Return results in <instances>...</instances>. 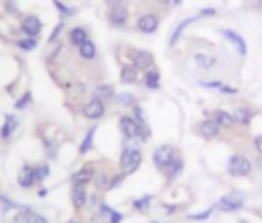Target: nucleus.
<instances>
[{
  "instance_id": "39448f33",
  "label": "nucleus",
  "mask_w": 262,
  "mask_h": 223,
  "mask_svg": "<svg viewBox=\"0 0 262 223\" xmlns=\"http://www.w3.org/2000/svg\"><path fill=\"white\" fill-rule=\"evenodd\" d=\"M242 207H244V199H242V195H240V193H232V195L223 197V199L219 201V205H217V209H219V211H223V213L240 211Z\"/></svg>"
},
{
  "instance_id": "cd10ccee",
  "label": "nucleus",
  "mask_w": 262,
  "mask_h": 223,
  "mask_svg": "<svg viewBox=\"0 0 262 223\" xmlns=\"http://www.w3.org/2000/svg\"><path fill=\"white\" fill-rule=\"evenodd\" d=\"M35 176H37V182H43L49 176V166L47 164H37L35 166Z\"/></svg>"
},
{
  "instance_id": "20e7f679",
  "label": "nucleus",
  "mask_w": 262,
  "mask_h": 223,
  "mask_svg": "<svg viewBox=\"0 0 262 223\" xmlns=\"http://www.w3.org/2000/svg\"><path fill=\"white\" fill-rule=\"evenodd\" d=\"M41 29H43V23L37 15H27L21 23V31L25 37H37L41 33Z\"/></svg>"
},
{
  "instance_id": "9d476101",
  "label": "nucleus",
  "mask_w": 262,
  "mask_h": 223,
  "mask_svg": "<svg viewBox=\"0 0 262 223\" xmlns=\"http://www.w3.org/2000/svg\"><path fill=\"white\" fill-rule=\"evenodd\" d=\"M158 17L156 15H143V17H139L137 19V29L141 31V33H154L156 29H158Z\"/></svg>"
},
{
  "instance_id": "f03ea898",
  "label": "nucleus",
  "mask_w": 262,
  "mask_h": 223,
  "mask_svg": "<svg viewBox=\"0 0 262 223\" xmlns=\"http://www.w3.org/2000/svg\"><path fill=\"white\" fill-rule=\"evenodd\" d=\"M228 172H230L232 176H248V174L252 172V164H250V160H248V158H244V156L236 154V156H232V158H230Z\"/></svg>"
},
{
  "instance_id": "393cba45",
  "label": "nucleus",
  "mask_w": 262,
  "mask_h": 223,
  "mask_svg": "<svg viewBox=\"0 0 262 223\" xmlns=\"http://www.w3.org/2000/svg\"><path fill=\"white\" fill-rule=\"evenodd\" d=\"M15 45L23 51H33L37 47V37H21V39L15 41Z\"/></svg>"
},
{
  "instance_id": "a19ab883",
  "label": "nucleus",
  "mask_w": 262,
  "mask_h": 223,
  "mask_svg": "<svg viewBox=\"0 0 262 223\" xmlns=\"http://www.w3.org/2000/svg\"><path fill=\"white\" fill-rule=\"evenodd\" d=\"M219 90H221V92H223V94H236V92H238V90H236V88H234V86H221V88H219Z\"/></svg>"
},
{
  "instance_id": "5701e85b",
  "label": "nucleus",
  "mask_w": 262,
  "mask_h": 223,
  "mask_svg": "<svg viewBox=\"0 0 262 223\" xmlns=\"http://www.w3.org/2000/svg\"><path fill=\"white\" fill-rule=\"evenodd\" d=\"M213 119H215V121L219 123V127H230V125H234V123H236L234 115L226 113V110H215V115H213Z\"/></svg>"
},
{
  "instance_id": "a18cd8bd",
  "label": "nucleus",
  "mask_w": 262,
  "mask_h": 223,
  "mask_svg": "<svg viewBox=\"0 0 262 223\" xmlns=\"http://www.w3.org/2000/svg\"><path fill=\"white\" fill-rule=\"evenodd\" d=\"M70 223H78V221H74V219H72V221H70Z\"/></svg>"
},
{
  "instance_id": "2f4dec72",
  "label": "nucleus",
  "mask_w": 262,
  "mask_h": 223,
  "mask_svg": "<svg viewBox=\"0 0 262 223\" xmlns=\"http://www.w3.org/2000/svg\"><path fill=\"white\" fill-rule=\"evenodd\" d=\"M29 104H31V92H25V94H23V96H21V98H19V100L15 102V106H17L19 110H23V108H27Z\"/></svg>"
},
{
  "instance_id": "7c9ffc66",
  "label": "nucleus",
  "mask_w": 262,
  "mask_h": 223,
  "mask_svg": "<svg viewBox=\"0 0 262 223\" xmlns=\"http://www.w3.org/2000/svg\"><path fill=\"white\" fill-rule=\"evenodd\" d=\"M191 21H193V19H186V21H182V23H180V25H178V27L174 29V33H172V39H170V45H174V43L178 41V35H180L182 31H184V27H186V25H189Z\"/></svg>"
},
{
  "instance_id": "2eb2a0df",
  "label": "nucleus",
  "mask_w": 262,
  "mask_h": 223,
  "mask_svg": "<svg viewBox=\"0 0 262 223\" xmlns=\"http://www.w3.org/2000/svg\"><path fill=\"white\" fill-rule=\"evenodd\" d=\"M133 55H135V64L133 66H137L139 70H149L154 66L152 53H147V51H135Z\"/></svg>"
},
{
  "instance_id": "a211bd4d",
  "label": "nucleus",
  "mask_w": 262,
  "mask_h": 223,
  "mask_svg": "<svg viewBox=\"0 0 262 223\" xmlns=\"http://www.w3.org/2000/svg\"><path fill=\"white\" fill-rule=\"evenodd\" d=\"M68 39H70V43H72V45L80 47V45H82V43L88 39V33H86V29H82V27H74V29L70 31Z\"/></svg>"
},
{
  "instance_id": "412c9836",
  "label": "nucleus",
  "mask_w": 262,
  "mask_h": 223,
  "mask_svg": "<svg viewBox=\"0 0 262 223\" xmlns=\"http://www.w3.org/2000/svg\"><path fill=\"white\" fill-rule=\"evenodd\" d=\"M223 33V37H228L236 47H238V51H240V55H246V43H244V39L238 35V33H234V31H228V29H223L221 31Z\"/></svg>"
},
{
  "instance_id": "6ab92c4d",
  "label": "nucleus",
  "mask_w": 262,
  "mask_h": 223,
  "mask_svg": "<svg viewBox=\"0 0 262 223\" xmlns=\"http://www.w3.org/2000/svg\"><path fill=\"white\" fill-rule=\"evenodd\" d=\"M145 86L156 90V88H160V72L156 70V68H149L145 70Z\"/></svg>"
},
{
  "instance_id": "a878e982",
  "label": "nucleus",
  "mask_w": 262,
  "mask_h": 223,
  "mask_svg": "<svg viewBox=\"0 0 262 223\" xmlns=\"http://www.w3.org/2000/svg\"><path fill=\"white\" fill-rule=\"evenodd\" d=\"M250 110L248 108H244V106H240L238 110H236V113H234V119L238 121V123H242V125H248L250 123Z\"/></svg>"
},
{
  "instance_id": "0eeeda50",
  "label": "nucleus",
  "mask_w": 262,
  "mask_h": 223,
  "mask_svg": "<svg viewBox=\"0 0 262 223\" xmlns=\"http://www.w3.org/2000/svg\"><path fill=\"white\" fill-rule=\"evenodd\" d=\"M119 127H121V133H123L127 139H135V137H139L141 123H137L133 117H121V119H119Z\"/></svg>"
},
{
  "instance_id": "6e6552de",
  "label": "nucleus",
  "mask_w": 262,
  "mask_h": 223,
  "mask_svg": "<svg viewBox=\"0 0 262 223\" xmlns=\"http://www.w3.org/2000/svg\"><path fill=\"white\" fill-rule=\"evenodd\" d=\"M19 187L21 189H31L33 184H37V176H35V166L31 164H25L21 172H19V178H17Z\"/></svg>"
},
{
  "instance_id": "c85d7f7f",
  "label": "nucleus",
  "mask_w": 262,
  "mask_h": 223,
  "mask_svg": "<svg viewBox=\"0 0 262 223\" xmlns=\"http://www.w3.org/2000/svg\"><path fill=\"white\" fill-rule=\"evenodd\" d=\"M115 100H117L119 106H131L135 102V98L131 94H127V92L125 94H115Z\"/></svg>"
},
{
  "instance_id": "ddd939ff",
  "label": "nucleus",
  "mask_w": 262,
  "mask_h": 223,
  "mask_svg": "<svg viewBox=\"0 0 262 223\" xmlns=\"http://www.w3.org/2000/svg\"><path fill=\"white\" fill-rule=\"evenodd\" d=\"M199 133H201L203 137H207V139H213V137L219 133V123H217L215 119H207V121H203V123L199 125Z\"/></svg>"
},
{
  "instance_id": "49530a36",
  "label": "nucleus",
  "mask_w": 262,
  "mask_h": 223,
  "mask_svg": "<svg viewBox=\"0 0 262 223\" xmlns=\"http://www.w3.org/2000/svg\"><path fill=\"white\" fill-rule=\"evenodd\" d=\"M160 3H166V0H160Z\"/></svg>"
},
{
  "instance_id": "4be33fe9",
  "label": "nucleus",
  "mask_w": 262,
  "mask_h": 223,
  "mask_svg": "<svg viewBox=\"0 0 262 223\" xmlns=\"http://www.w3.org/2000/svg\"><path fill=\"white\" fill-rule=\"evenodd\" d=\"M94 96L104 102V100H111V98L115 96V90H113L109 84H98L96 90H94Z\"/></svg>"
},
{
  "instance_id": "c9c22d12",
  "label": "nucleus",
  "mask_w": 262,
  "mask_h": 223,
  "mask_svg": "<svg viewBox=\"0 0 262 223\" xmlns=\"http://www.w3.org/2000/svg\"><path fill=\"white\" fill-rule=\"evenodd\" d=\"M211 213H213V207H211V209H207L205 213H199V215H191V219H193V221H205V219H207L209 215H211Z\"/></svg>"
},
{
  "instance_id": "bb28decb",
  "label": "nucleus",
  "mask_w": 262,
  "mask_h": 223,
  "mask_svg": "<svg viewBox=\"0 0 262 223\" xmlns=\"http://www.w3.org/2000/svg\"><path fill=\"white\" fill-rule=\"evenodd\" d=\"M94 133H96V129H94V127H92V129H88V133H86L84 141L80 143V154L90 152V147H92V139H94Z\"/></svg>"
},
{
  "instance_id": "c03bdc74",
  "label": "nucleus",
  "mask_w": 262,
  "mask_h": 223,
  "mask_svg": "<svg viewBox=\"0 0 262 223\" xmlns=\"http://www.w3.org/2000/svg\"><path fill=\"white\" fill-rule=\"evenodd\" d=\"M109 3H111V5H113V7H119V5H121V3H123V0H109Z\"/></svg>"
},
{
  "instance_id": "7ed1b4c3",
  "label": "nucleus",
  "mask_w": 262,
  "mask_h": 223,
  "mask_svg": "<svg viewBox=\"0 0 262 223\" xmlns=\"http://www.w3.org/2000/svg\"><path fill=\"white\" fill-rule=\"evenodd\" d=\"M176 158V150L172 145H160L158 150L154 152V164L158 166L160 170H166L168 168V164Z\"/></svg>"
},
{
  "instance_id": "473e14b6",
  "label": "nucleus",
  "mask_w": 262,
  "mask_h": 223,
  "mask_svg": "<svg viewBox=\"0 0 262 223\" xmlns=\"http://www.w3.org/2000/svg\"><path fill=\"white\" fill-rule=\"evenodd\" d=\"M149 203H152V197H141L139 201H135V203H133V209H137V211H145V209L149 207Z\"/></svg>"
},
{
  "instance_id": "e433bc0d",
  "label": "nucleus",
  "mask_w": 262,
  "mask_h": 223,
  "mask_svg": "<svg viewBox=\"0 0 262 223\" xmlns=\"http://www.w3.org/2000/svg\"><path fill=\"white\" fill-rule=\"evenodd\" d=\"M45 147H47V156H49V158H56V156H58V152H56V145L51 143L49 139H45Z\"/></svg>"
},
{
  "instance_id": "4468645a",
  "label": "nucleus",
  "mask_w": 262,
  "mask_h": 223,
  "mask_svg": "<svg viewBox=\"0 0 262 223\" xmlns=\"http://www.w3.org/2000/svg\"><path fill=\"white\" fill-rule=\"evenodd\" d=\"M86 199H88L86 189L80 187V184H72V205H74V209H82L86 205Z\"/></svg>"
},
{
  "instance_id": "f8f14e48",
  "label": "nucleus",
  "mask_w": 262,
  "mask_h": 223,
  "mask_svg": "<svg viewBox=\"0 0 262 223\" xmlns=\"http://www.w3.org/2000/svg\"><path fill=\"white\" fill-rule=\"evenodd\" d=\"M127 19H129V13H127V9H125L123 5H119V7H113V9H111L109 21H111L115 27H123V25L127 23Z\"/></svg>"
},
{
  "instance_id": "de8ad7c7",
  "label": "nucleus",
  "mask_w": 262,
  "mask_h": 223,
  "mask_svg": "<svg viewBox=\"0 0 262 223\" xmlns=\"http://www.w3.org/2000/svg\"><path fill=\"white\" fill-rule=\"evenodd\" d=\"M240 223H246V221H240Z\"/></svg>"
},
{
  "instance_id": "4c0bfd02",
  "label": "nucleus",
  "mask_w": 262,
  "mask_h": 223,
  "mask_svg": "<svg viewBox=\"0 0 262 223\" xmlns=\"http://www.w3.org/2000/svg\"><path fill=\"white\" fill-rule=\"evenodd\" d=\"M31 223H49V221H47L43 215H37V213L31 211Z\"/></svg>"
},
{
  "instance_id": "58836bf2",
  "label": "nucleus",
  "mask_w": 262,
  "mask_h": 223,
  "mask_svg": "<svg viewBox=\"0 0 262 223\" xmlns=\"http://www.w3.org/2000/svg\"><path fill=\"white\" fill-rule=\"evenodd\" d=\"M123 176H125V174H119V176H115V178H111V182H109V189H117V187L121 184V180H123Z\"/></svg>"
},
{
  "instance_id": "423d86ee",
  "label": "nucleus",
  "mask_w": 262,
  "mask_h": 223,
  "mask_svg": "<svg viewBox=\"0 0 262 223\" xmlns=\"http://www.w3.org/2000/svg\"><path fill=\"white\" fill-rule=\"evenodd\" d=\"M82 113H84V117H86V119L96 121V119H100V117L104 115V102H102V100H98V98L94 96L92 100H88V102L84 104Z\"/></svg>"
},
{
  "instance_id": "f704fd0d",
  "label": "nucleus",
  "mask_w": 262,
  "mask_h": 223,
  "mask_svg": "<svg viewBox=\"0 0 262 223\" xmlns=\"http://www.w3.org/2000/svg\"><path fill=\"white\" fill-rule=\"evenodd\" d=\"M62 29H64V23H58V27L54 29V33L49 35V43H56V39L60 37V33H62Z\"/></svg>"
},
{
  "instance_id": "f257e3e1",
  "label": "nucleus",
  "mask_w": 262,
  "mask_h": 223,
  "mask_svg": "<svg viewBox=\"0 0 262 223\" xmlns=\"http://www.w3.org/2000/svg\"><path fill=\"white\" fill-rule=\"evenodd\" d=\"M121 170L123 174H129V172H135L141 164V152L137 147H125L123 154H121Z\"/></svg>"
},
{
  "instance_id": "72a5a7b5",
  "label": "nucleus",
  "mask_w": 262,
  "mask_h": 223,
  "mask_svg": "<svg viewBox=\"0 0 262 223\" xmlns=\"http://www.w3.org/2000/svg\"><path fill=\"white\" fill-rule=\"evenodd\" d=\"M54 5H56V9H58V11H60L64 17H70V15H74V11H72V9H68V7H64V5L60 3V0H54Z\"/></svg>"
},
{
  "instance_id": "b1692460",
  "label": "nucleus",
  "mask_w": 262,
  "mask_h": 223,
  "mask_svg": "<svg viewBox=\"0 0 262 223\" xmlns=\"http://www.w3.org/2000/svg\"><path fill=\"white\" fill-rule=\"evenodd\" d=\"M182 172V160L174 158L170 164H168V168H166V174H168V180H174L178 174Z\"/></svg>"
},
{
  "instance_id": "c756f323",
  "label": "nucleus",
  "mask_w": 262,
  "mask_h": 223,
  "mask_svg": "<svg viewBox=\"0 0 262 223\" xmlns=\"http://www.w3.org/2000/svg\"><path fill=\"white\" fill-rule=\"evenodd\" d=\"M15 223H31V209H25V211H19L13 219Z\"/></svg>"
},
{
  "instance_id": "79ce46f5",
  "label": "nucleus",
  "mask_w": 262,
  "mask_h": 223,
  "mask_svg": "<svg viewBox=\"0 0 262 223\" xmlns=\"http://www.w3.org/2000/svg\"><path fill=\"white\" fill-rule=\"evenodd\" d=\"M100 213H102L104 217H111V213H113V209H109L107 205H100Z\"/></svg>"
},
{
  "instance_id": "1a4fd4ad",
  "label": "nucleus",
  "mask_w": 262,
  "mask_h": 223,
  "mask_svg": "<svg viewBox=\"0 0 262 223\" xmlns=\"http://www.w3.org/2000/svg\"><path fill=\"white\" fill-rule=\"evenodd\" d=\"M94 178V168L88 164V166H84V168H80L78 172H74L72 174V184H80V187H86L90 180Z\"/></svg>"
},
{
  "instance_id": "ea45409f",
  "label": "nucleus",
  "mask_w": 262,
  "mask_h": 223,
  "mask_svg": "<svg viewBox=\"0 0 262 223\" xmlns=\"http://www.w3.org/2000/svg\"><path fill=\"white\" fill-rule=\"evenodd\" d=\"M109 221H111V223H121V221H123V215H121L119 211H113L111 217H109Z\"/></svg>"
},
{
  "instance_id": "37998d69",
  "label": "nucleus",
  "mask_w": 262,
  "mask_h": 223,
  "mask_svg": "<svg viewBox=\"0 0 262 223\" xmlns=\"http://www.w3.org/2000/svg\"><path fill=\"white\" fill-rule=\"evenodd\" d=\"M254 145H256V150H258V154H262V135H258V137L254 139Z\"/></svg>"
},
{
  "instance_id": "9b49d317",
  "label": "nucleus",
  "mask_w": 262,
  "mask_h": 223,
  "mask_svg": "<svg viewBox=\"0 0 262 223\" xmlns=\"http://www.w3.org/2000/svg\"><path fill=\"white\" fill-rule=\"evenodd\" d=\"M17 127H19V119L15 115H7L3 127H0V139H11Z\"/></svg>"
},
{
  "instance_id": "f3484780",
  "label": "nucleus",
  "mask_w": 262,
  "mask_h": 223,
  "mask_svg": "<svg viewBox=\"0 0 262 223\" xmlns=\"http://www.w3.org/2000/svg\"><path fill=\"white\" fill-rule=\"evenodd\" d=\"M78 53H80V58H82V60L90 62V60H94V58H96V47H94V43H92L90 39H86V41L78 47Z\"/></svg>"
},
{
  "instance_id": "dca6fc26",
  "label": "nucleus",
  "mask_w": 262,
  "mask_h": 223,
  "mask_svg": "<svg viewBox=\"0 0 262 223\" xmlns=\"http://www.w3.org/2000/svg\"><path fill=\"white\" fill-rule=\"evenodd\" d=\"M139 80V68L137 66H125L121 70V82L123 84H135Z\"/></svg>"
},
{
  "instance_id": "aec40b11",
  "label": "nucleus",
  "mask_w": 262,
  "mask_h": 223,
  "mask_svg": "<svg viewBox=\"0 0 262 223\" xmlns=\"http://www.w3.org/2000/svg\"><path fill=\"white\" fill-rule=\"evenodd\" d=\"M195 62H197V66H201L203 70H211V68L217 64V60L213 58V55H207V53H197V55H195Z\"/></svg>"
}]
</instances>
